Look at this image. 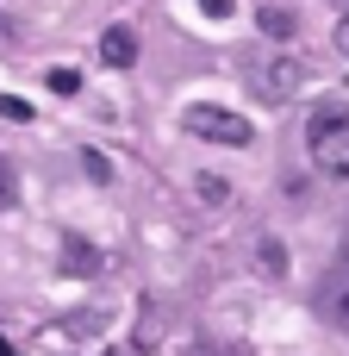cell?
Here are the masks:
<instances>
[{"mask_svg":"<svg viewBox=\"0 0 349 356\" xmlns=\"http://www.w3.org/2000/svg\"><path fill=\"white\" fill-rule=\"evenodd\" d=\"M244 81H250V94H256L262 106H287V100L306 88V63H300L293 50H256L250 69H244Z\"/></svg>","mask_w":349,"mask_h":356,"instance_id":"obj_1","label":"cell"},{"mask_svg":"<svg viewBox=\"0 0 349 356\" xmlns=\"http://www.w3.org/2000/svg\"><path fill=\"white\" fill-rule=\"evenodd\" d=\"M337 50H343V56H349V13H343V19H337Z\"/></svg>","mask_w":349,"mask_h":356,"instance_id":"obj_15","label":"cell"},{"mask_svg":"<svg viewBox=\"0 0 349 356\" xmlns=\"http://www.w3.org/2000/svg\"><path fill=\"white\" fill-rule=\"evenodd\" d=\"M50 88H56V94H75L81 75H75V69H50Z\"/></svg>","mask_w":349,"mask_h":356,"instance_id":"obj_11","label":"cell"},{"mask_svg":"<svg viewBox=\"0 0 349 356\" xmlns=\"http://www.w3.org/2000/svg\"><path fill=\"white\" fill-rule=\"evenodd\" d=\"M69 269H94V257H87V244H81V238H69Z\"/></svg>","mask_w":349,"mask_h":356,"instance_id":"obj_12","label":"cell"},{"mask_svg":"<svg viewBox=\"0 0 349 356\" xmlns=\"http://www.w3.org/2000/svg\"><path fill=\"white\" fill-rule=\"evenodd\" d=\"M306 150L325 175H349V106H318L306 125Z\"/></svg>","mask_w":349,"mask_h":356,"instance_id":"obj_2","label":"cell"},{"mask_svg":"<svg viewBox=\"0 0 349 356\" xmlns=\"http://www.w3.org/2000/svg\"><path fill=\"white\" fill-rule=\"evenodd\" d=\"M225 194H231V188H225L219 175H200V200H206V207H225Z\"/></svg>","mask_w":349,"mask_h":356,"instance_id":"obj_9","label":"cell"},{"mask_svg":"<svg viewBox=\"0 0 349 356\" xmlns=\"http://www.w3.org/2000/svg\"><path fill=\"white\" fill-rule=\"evenodd\" d=\"M6 207H19V169L0 156V213H6Z\"/></svg>","mask_w":349,"mask_h":356,"instance_id":"obj_8","label":"cell"},{"mask_svg":"<svg viewBox=\"0 0 349 356\" xmlns=\"http://www.w3.org/2000/svg\"><path fill=\"white\" fill-rule=\"evenodd\" d=\"M181 125H187L194 138H206V144H250V138H256L250 119H237V113H225V106H187Z\"/></svg>","mask_w":349,"mask_h":356,"instance_id":"obj_3","label":"cell"},{"mask_svg":"<svg viewBox=\"0 0 349 356\" xmlns=\"http://www.w3.org/2000/svg\"><path fill=\"white\" fill-rule=\"evenodd\" d=\"M318 313H325L337 332H349V269H337V275L318 282Z\"/></svg>","mask_w":349,"mask_h":356,"instance_id":"obj_4","label":"cell"},{"mask_svg":"<svg viewBox=\"0 0 349 356\" xmlns=\"http://www.w3.org/2000/svg\"><path fill=\"white\" fill-rule=\"evenodd\" d=\"M0 356H19V350H12V344H6V338H0Z\"/></svg>","mask_w":349,"mask_h":356,"instance_id":"obj_17","label":"cell"},{"mask_svg":"<svg viewBox=\"0 0 349 356\" xmlns=\"http://www.w3.org/2000/svg\"><path fill=\"white\" fill-rule=\"evenodd\" d=\"M100 63L106 69H131L137 63V31L131 25H106L100 31Z\"/></svg>","mask_w":349,"mask_h":356,"instance_id":"obj_5","label":"cell"},{"mask_svg":"<svg viewBox=\"0 0 349 356\" xmlns=\"http://www.w3.org/2000/svg\"><path fill=\"white\" fill-rule=\"evenodd\" d=\"M343 257H349V225H343Z\"/></svg>","mask_w":349,"mask_h":356,"instance_id":"obj_18","label":"cell"},{"mask_svg":"<svg viewBox=\"0 0 349 356\" xmlns=\"http://www.w3.org/2000/svg\"><path fill=\"white\" fill-rule=\"evenodd\" d=\"M0 113H6V119H19V125H25V119H31V100H19V94H0Z\"/></svg>","mask_w":349,"mask_h":356,"instance_id":"obj_10","label":"cell"},{"mask_svg":"<svg viewBox=\"0 0 349 356\" xmlns=\"http://www.w3.org/2000/svg\"><path fill=\"white\" fill-rule=\"evenodd\" d=\"M194 6H200L206 19H231V0H194Z\"/></svg>","mask_w":349,"mask_h":356,"instance_id":"obj_14","label":"cell"},{"mask_svg":"<svg viewBox=\"0 0 349 356\" xmlns=\"http://www.w3.org/2000/svg\"><path fill=\"white\" fill-rule=\"evenodd\" d=\"M256 19H262V31H269V38H293V13H287V6H262Z\"/></svg>","mask_w":349,"mask_h":356,"instance_id":"obj_7","label":"cell"},{"mask_svg":"<svg viewBox=\"0 0 349 356\" xmlns=\"http://www.w3.org/2000/svg\"><path fill=\"white\" fill-rule=\"evenodd\" d=\"M0 31H6V25H0Z\"/></svg>","mask_w":349,"mask_h":356,"instance_id":"obj_19","label":"cell"},{"mask_svg":"<svg viewBox=\"0 0 349 356\" xmlns=\"http://www.w3.org/2000/svg\"><path fill=\"white\" fill-rule=\"evenodd\" d=\"M87 175H94V181H106V175H112V163H106L100 150H87Z\"/></svg>","mask_w":349,"mask_h":356,"instance_id":"obj_13","label":"cell"},{"mask_svg":"<svg viewBox=\"0 0 349 356\" xmlns=\"http://www.w3.org/2000/svg\"><path fill=\"white\" fill-rule=\"evenodd\" d=\"M256 269H262L269 282H281V275H287V244H281L275 232H262V238H256Z\"/></svg>","mask_w":349,"mask_h":356,"instance_id":"obj_6","label":"cell"},{"mask_svg":"<svg viewBox=\"0 0 349 356\" xmlns=\"http://www.w3.org/2000/svg\"><path fill=\"white\" fill-rule=\"evenodd\" d=\"M200 356H237V350H225V344H206V350H200Z\"/></svg>","mask_w":349,"mask_h":356,"instance_id":"obj_16","label":"cell"}]
</instances>
